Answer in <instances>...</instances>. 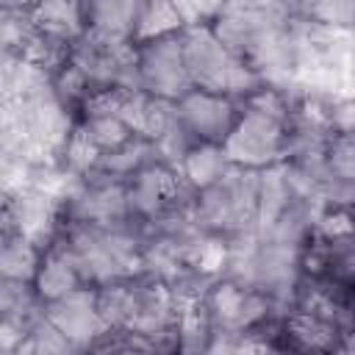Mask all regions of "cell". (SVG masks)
Returning <instances> with one entry per match:
<instances>
[{"mask_svg": "<svg viewBox=\"0 0 355 355\" xmlns=\"http://www.w3.org/2000/svg\"><path fill=\"white\" fill-rule=\"evenodd\" d=\"M291 116H280L255 105L241 103V114L222 141V150L233 166L269 169L286 161Z\"/></svg>", "mask_w": 355, "mask_h": 355, "instance_id": "obj_1", "label": "cell"}, {"mask_svg": "<svg viewBox=\"0 0 355 355\" xmlns=\"http://www.w3.org/2000/svg\"><path fill=\"white\" fill-rule=\"evenodd\" d=\"M136 80L141 92L166 100H178L194 86L186 69L180 33L136 44Z\"/></svg>", "mask_w": 355, "mask_h": 355, "instance_id": "obj_2", "label": "cell"}, {"mask_svg": "<svg viewBox=\"0 0 355 355\" xmlns=\"http://www.w3.org/2000/svg\"><path fill=\"white\" fill-rule=\"evenodd\" d=\"M180 42H183V58H186L191 83L200 89L227 94V80L239 55H233L216 39L211 22H189L180 31Z\"/></svg>", "mask_w": 355, "mask_h": 355, "instance_id": "obj_3", "label": "cell"}, {"mask_svg": "<svg viewBox=\"0 0 355 355\" xmlns=\"http://www.w3.org/2000/svg\"><path fill=\"white\" fill-rule=\"evenodd\" d=\"M180 125L194 136V141H216L222 144L230 128L241 114V103L230 94L191 86L183 97L175 100Z\"/></svg>", "mask_w": 355, "mask_h": 355, "instance_id": "obj_4", "label": "cell"}, {"mask_svg": "<svg viewBox=\"0 0 355 355\" xmlns=\"http://www.w3.org/2000/svg\"><path fill=\"white\" fill-rule=\"evenodd\" d=\"M44 313L72 341L75 349H83V347L89 349L94 344V338L105 330V322L97 308V286H92V283L75 288L72 294H67L55 302H47Z\"/></svg>", "mask_w": 355, "mask_h": 355, "instance_id": "obj_5", "label": "cell"}, {"mask_svg": "<svg viewBox=\"0 0 355 355\" xmlns=\"http://www.w3.org/2000/svg\"><path fill=\"white\" fill-rule=\"evenodd\" d=\"M80 286H86V277H83L72 250L55 236L42 250V261H39V269L33 277V291L47 305V302H55V300L72 294Z\"/></svg>", "mask_w": 355, "mask_h": 355, "instance_id": "obj_6", "label": "cell"}, {"mask_svg": "<svg viewBox=\"0 0 355 355\" xmlns=\"http://www.w3.org/2000/svg\"><path fill=\"white\" fill-rule=\"evenodd\" d=\"M80 3H83V36L108 44H133L139 0H80Z\"/></svg>", "mask_w": 355, "mask_h": 355, "instance_id": "obj_7", "label": "cell"}, {"mask_svg": "<svg viewBox=\"0 0 355 355\" xmlns=\"http://www.w3.org/2000/svg\"><path fill=\"white\" fill-rule=\"evenodd\" d=\"M230 166L233 164L227 161L222 144H216V141H194L186 150V155L180 158L178 172H180L183 183L191 191H202V189L214 186L216 180H222Z\"/></svg>", "mask_w": 355, "mask_h": 355, "instance_id": "obj_8", "label": "cell"}, {"mask_svg": "<svg viewBox=\"0 0 355 355\" xmlns=\"http://www.w3.org/2000/svg\"><path fill=\"white\" fill-rule=\"evenodd\" d=\"M33 22L42 33L75 44L83 36V3L80 0H33Z\"/></svg>", "mask_w": 355, "mask_h": 355, "instance_id": "obj_9", "label": "cell"}, {"mask_svg": "<svg viewBox=\"0 0 355 355\" xmlns=\"http://www.w3.org/2000/svg\"><path fill=\"white\" fill-rule=\"evenodd\" d=\"M189 25V17L178 0H139L133 44L175 36Z\"/></svg>", "mask_w": 355, "mask_h": 355, "instance_id": "obj_10", "label": "cell"}, {"mask_svg": "<svg viewBox=\"0 0 355 355\" xmlns=\"http://www.w3.org/2000/svg\"><path fill=\"white\" fill-rule=\"evenodd\" d=\"M42 250L36 241L17 230H3V250H0V272L3 280H17V283H33Z\"/></svg>", "mask_w": 355, "mask_h": 355, "instance_id": "obj_11", "label": "cell"}, {"mask_svg": "<svg viewBox=\"0 0 355 355\" xmlns=\"http://www.w3.org/2000/svg\"><path fill=\"white\" fill-rule=\"evenodd\" d=\"M78 125L100 147V153L116 150V147H122L125 141H130L136 136L130 130V125L119 114H80L78 116Z\"/></svg>", "mask_w": 355, "mask_h": 355, "instance_id": "obj_12", "label": "cell"}]
</instances>
